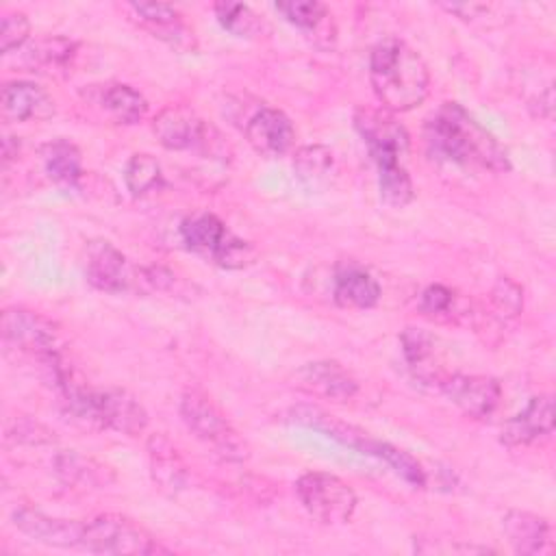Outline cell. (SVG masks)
Segmentation results:
<instances>
[{"mask_svg":"<svg viewBox=\"0 0 556 556\" xmlns=\"http://www.w3.org/2000/svg\"><path fill=\"white\" fill-rule=\"evenodd\" d=\"M41 161L52 182L61 187H76L83 176L80 150L67 139H54L41 148Z\"/></svg>","mask_w":556,"mask_h":556,"instance_id":"cb8c5ba5","label":"cell"},{"mask_svg":"<svg viewBox=\"0 0 556 556\" xmlns=\"http://www.w3.org/2000/svg\"><path fill=\"white\" fill-rule=\"evenodd\" d=\"M439 389L467 417H476V419L489 417L502 400V387L491 376L454 374L443 378Z\"/></svg>","mask_w":556,"mask_h":556,"instance_id":"30bf717a","label":"cell"},{"mask_svg":"<svg viewBox=\"0 0 556 556\" xmlns=\"http://www.w3.org/2000/svg\"><path fill=\"white\" fill-rule=\"evenodd\" d=\"M180 237L187 243L189 250L211 256V261L215 263V258L219 256V252L228 245V241L235 237L226 224L213 215V213H195L187 219H182L180 224Z\"/></svg>","mask_w":556,"mask_h":556,"instance_id":"ffe728a7","label":"cell"},{"mask_svg":"<svg viewBox=\"0 0 556 556\" xmlns=\"http://www.w3.org/2000/svg\"><path fill=\"white\" fill-rule=\"evenodd\" d=\"M124 182L132 198H141L163 187L161 163L152 154H132L124 167Z\"/></svg>","mask_w":556,"mask_h":556,"instance_id":"f546056e","label":"cell"},{"mask_svg":"<svg viewBox=\"0 0 556 556\" xmlns=\"http://www.w3.org/2000/svg\"><path fill=\"white\" fill-rule=\"evenodd\" d=\"M354 126L363 137L378 174L406 167L408 156V132L395 119V113L387 109L361 106L354 113Z\"/></svg>","mask_w":556,"mask_h":556,"instance_id":"5b68a950","label":"cell"},{"mask_svg":"<svg viewBox=\"0 0 556 556\" xmlns=\"http://www.w3.org/2000/svg\"><path fill=\"white\" fill-rule=\"evenodd\" d=\"M96 417L98 430H115L126 437H139L148 428L146 408L124 389H98Z\"/></svg>","mask_w":556,"mask_h":556,"instance_id":"8fae6325","label":"cell"},{"mask_svg":"<svg viewBox=\"0 0 556 556\" xmlns=\"http://www.w3.org/2000/svg\"><path fill=\"white\" fill-rule=\"evenodd\" d=\"M100 102L117 124L126 126L141 122L148 113V100L137 89L124 83L106 85L100 96Z\"/></svg>","mask_w":556,"mask_h":556,"instance_id":"4316f807","label":"cell"},{"mask_svg":"<svg viewBox=\"0 0 556 556\" xmlns=\"http://www.w3.org/2000/svg\"><path fill=\"white\" fill-rule=\"evenodd\" d=\"M54 473L65 482L83 489H104L115 482V471L80 452H59L54 456Z\"/></svg>","mask_w":556,"mask_h":556,"instance_id":"44dd1931","label":"cell"},{"mask_svg":"<svg viewBox=\"0 0 556 556\" xmlns=\"http://www.w3.org/2000/svg\"><path fill=\"white\" fill-rule=\"evenodd\" d=\"M534 102H536V104H532L534 115L541 117V119H552V115H554V89H552V85H547Z\"/></svg>","mask_w":556,"mask_h":556,"instance_id":"f35d334b","label":"cell"},{"mask_svg":"<svg viewBox=\"0 0 556 556\" xmlns=\"http://www.w3.org/2000/svg\"><path fill=\"white\" fill-rule=\"evenodd\" d=\"M363 454H369V456H376V458L384 460L402 480H406L415 489H424L428 484L426 469L406 450H400V447H395L387 441H378V439L369 437L365 447H363Z\"/></svg>","mask_w":556,"mask_h":556,"instance_id":"484cf974","label":"cell"},{"mask_svg":"<svg viewBox=\"0 0 556 556\" xmlns=\"http://www.w3.org/2000/svg\"><path fill=\"white\" fill-rule=\"evenodd\" d=\"M369 83L380 109L406 113L430 91V72L417 50L397 37L380 39L369 54Z\"/></svg>","mask_w":556,"mask_h":556,"instance_id":"7a4b0ae2","label":"cell"},{"mask_svg":"<svg viewBox=\"0 0 556 556\" xmlns=\"http://www.w3.org/2000/svg\"><path fill=\"white\" fill-rule=\"evenodd\" d=\"M400 345H402V354L406 365L410 367V371L415 374V378L419 380H437V384H441L443 378L437 376L434 367L430 365L434 358V348H437V339L417 326H408L402 330L400 334Z\"/></svg>","mask_w":556,"mask_h":556,"instance_id":"d4e9b609","label":"cell"},{"mask_svg":"<svg viewBox=\"0 0 556 556\" xmlns=\"http://www.w3.org/2000/svg\"><path fill=\"white\" fill-rule=\"evenodd\" d=\"M0 109L9 122H43L54 115V100L35 83L13 80L2 87Z\"/></svg>","mask_w":556,"mask_h":556,"instance_id":"e0dca14e","label":"cell"},{"mask_svg":"<svg viewBox=\"0 0 556 556\" xmlns=\"http://www.w3.org/2000/svg\"><path fill=\"white\" fill-rule=\"evenodd\" d=\"M430 152L447 163L480 167L495 174L510 169L506 148L458 102H443L426 119Z\"/></svg>","mask_w":556,"mask_h":556,"instance_id":"6da1fadb","label":"cell"},{"mask_svg":"<svg viewBox=\"0 0 556 556\" xmlns=\"http://www.w3.org/2000/svg\"><path fill=\"white\" fill-rule=\"evenodd\" d=\"M334 302L343 308H374L380 300L378 280L358 265H343L334 274Z\"/></svg>","mask_w":556,"mask_h":556,"instance_id":"7402d4cb","label":"cell"},{"mask_svg":"<svg viewBox=\"0 0 556 556\" xmlns=\"http://www.w3.org/2000/svg\"><path fill=\"white\" fill-rule=\"evenodd\" d=\"M447 13H454L463 20H473L480 17V13H484L489 7L486 4H478V2H452V4H441Z\"/></svg>","mask_w":556,"mask_h":556,"instance_id":"74e56055","label":"cell"},{"mask_svg":"<svg viewBox=\"0 0 556 556\" xmlns=\"http://www.w3.org/2000/svg\"><path fill=\"white\" fill-rule=\"evenodd\" d=\"M295 384L306 393L332 400L348 402L356 395V378L343 369L337 361H315L306 363L295 371Z\"/></svg>","mask_w":556,"mask_h":556,"instance_id":"9a60e30c","label":"cell"},{"mask_svg":"<svg viewBox=\"0 0 556 556\" xmlns=\"http://www.w3.org/2000/svg\"><path fill=\"white\" fill-rule=\"evenodd\" d=\"M0 328L4 343L39 358L43 365L61 354V337L56 324L37 311L22 306L4 308Z\"/></svg>","mask_w":556,"mask_h":556,"instance_id":"52a82bcc","label":"cell"},{"mask_svg":"<svg viewBox=\"0 0 556 556\" xmlns=\"http://www.w3.org/2000/svg\"><path fill=\"white\" fill-rule=\"evenodd\" d=\"M78 43L67 37H46L30 48V59L39 67H65L74 54Z\"/></svg>","mask_w":556,"mask_h":556,"instance_id":"1f68e13d","label":"cell"},{"mask_svg":"<svg viewBox=\"0 0 556 556\" xmlns=\"http://www.w3.org/2000/svg\"><path fill=\"white\" fill-rule=\"evenodd\" d=\"M215 17L224 30H228L235 37L252 39L261 37L267 28V24L243 2H215L213 4Z\"/></svg>","mask_w":556,"mask_h":556,"instance_id":"f1b7e54d","label":"cell"},{"mask_svg":"<svg viewBox=\"0 0 556 556\" xmlns=\"http://www.w3.org/2000/svg\"><path fill=\"white\" fill-rule=\"evenodd\" d=\"M80 547L113 556H152L167 552L143 526L115 513H104L87 521Z\"/></svg>","mask_w":556,"mask_h":556,"instance_id":"277c9868","label":"cell"},{"mask_svg":"<svg viewBox=\"0 0 556 556\" xmlns=\"http://www.w3.org/2000/svg\"><path fill=\"white\" fill-rule=\"evenodd\" d=\"M554 430V400L552 395H534L526 408L508 419L500 432V441L508 447L528 445L543 437H549Z\"/></svg>","mask_w":556,"mask_h":556,"instance_id":"2e32d148","label":"cell"},{"mask_svg":"<svg viewBox=\"0 0 556 556\" xmlns=\"http://www.w3.org/2000/svg\"><path fill=\"white\" fill-rule=\"evenodd\" d=\"M15 528L28 539L50 547H80L85 523L76 519L50 517L30 506H17L13 510Z\"/></svg>","mask_w":556,"mask_h":556,"instance_id":"4fadbf2b","label":"cell"},{"mask_svg":"<svg viewBox=\"0 0 556 556\" xmlns=\"http://www.w3.org/2000/svg\"><path fill=\"white\" fill-rule=\"evenodd\" d=\"M332 167H334L332 150L319 143L302 146L293 159V172L298 180L311 191L319 189L330 178Z\"/></svg>","mask_w":556,"mask_h":556,"instance_id":"83f0119b","label":"cell"},{"mask_svg":"<svg viewBox=\"0 0 556 556\" xmlns=\"http://www.w3.org/2000/svg\"><path fill=\"white\" fill-rule=\"evenodd\" d=\"M85 278L106 293H122L137 280L128 258L104 239H93L85 248Z\"/></svg>","mask_w":556,"mask_h":556,"instance_id":"9c48e42d","label":"cell"},{"mask_svg":"<svg viewBox=\"0 0 556 556\" xmlns=\"http://www.w3.org/2000/svg\"><path fill=\"white\" fill-rule=\"evenodd\" d=\"M148 458L150 476L159 491L174 495L187 484V465L180 458L174 443L163 434H152L148 439Z\"/></svg>","mask_w":556,"mask_h":556,"instance_id":"d6986e66","label":"cell"},{"mask_svg":"<svg viewBox=\"0 0 556 556\" xmlns=\"http://www.w3.org/2000/svg\"><path fill=\"white\" fill-rule=\"evenodd\" d=\"M452 304H454V291L447 289L445 285H430L421 291V298H419L421 313L432 317L450 313Z\"/></svg>","mask_w":556,"mask_h":556,"instance_id":"d590c367","label":"cell"},{"mask_svg":"<svg viewBox=\"0 0 556 556\" xmlns=\"http://www.w3.org/2000/svg\"><path fill=\"white\" fill-rule=\"evenodd\" d=\"M274 7H276V11H280L285 15L287 22H291L304 30L317 28L324 22V17L328 15L326 4H321L317 0H287V2H276Z\"/></svg>","mask_w":556,"mask_h":556,"instance_id":"d6a6232c","label":"cell"},{"mask_svg":"<svg viewBox=\"0 0 556 556\" xmlns=\"http://www.w3.org/2000/svg\"><path fill=\"white\" fill-rule=\"evenodd\" d=\"M152 130L159 143L167 150H202L211 152V146L219 135L206 126L189 106L172 104L165 106L152 122Z\"/></svg>","mask_w":556,"mask_h":556,"instance_id":"ba28073f","label":"cell"},{"mask_svg":"<svg viewBox=\"0 0 556 556\" xmlns=\"http://www.w3.org/2000/svg\"><path fill=\"white\" fill-rule=\"evenodd\" d=\"M128 11L152 37L176 50H195L193 30L185 24L176 7L167 2H130Z\"/></svg>","mask_w":556,"mask_h":556,"instance_id":"7c38bea8","label":"cell"},{"mask_svg":"<svg viewBox=\"0 0 556 556\" xmlns=\"http://www.w3.org/2000/svg\"><path fill=\"white\" fill-rule=\"evenodd\" d=\"M30 35V22L24 13L20 11H11L2 15V24H0V50L2 54H9L17 48H22L26 43Z\"/></svg>","mask_w":556,"mask_h":556,"instance_id":"e575fe53","label":"cell"},{"mask_svg":"<svg viewBox=\"0 0 556 556\" xmlns=\"http://www.w3.org/2000/svg\"><path fill=\"white\" fill-rule=\"evenodd\" d=\"M380 200L391 208H402L415 198V187L406 167L378 174Z\"/></svg>","mask_w":556,"mask_h":556,"instance_id":"4dcf8cb0","label":"cell"},{"mask_svg":"<svg viewBox=\"0 0 556 556\" xmlns=\"http://www.w3.org/2000/svg\"><path fill=\"white\" fill-rule=\"evenodd\" d=\"M245 139L256 154L274 159L289 152L295 139V128L282 111L261 106L245 122Z\"/></svg>","mask_w":556,"mask_h":556,"instance_id":"5bb4252c","label":"cell"},{"mask_svg":"<svg viewBox=\"0 0 556 556\" xmlns=\"http://www.w3.org/2000/svg\"><path fill=\"white\" fill-rule=\"evenodd\" d=\"M295 493L304 510L326 526L348 523L358 504L354 489L326 471L302 473L295 482Z\"/></svg>","mask_w":556,"mask_h":556,"instance_id":"8992f818","label":"cell"},{"mask_svg":"<svg viewBox=\"0 0 556 556\" xmlns=\"http://www.w3.org/2000/svg\"><path fill=\"white\" fill-rule=\"evenodd\" d=\"M491 304L502 319H513L523 308V291L515 280L500 276L491 289Z\"/></svg>","mask_w":556,"mask_h":556,"instance_id":"836d02e7","label":"cell"},{"mask_svg":"<svg viewBox=\"0 0 556 556\" xmlns=\"http://www.w3.org/2000/svg\"><path fill=\"white\" fill-rule=\"evenodd\" d=\"M9 439H15L20 443H30V445H41V443H52L54 441V432H50L43 424L22 417L15 424V430H7Z\"/></svg>","mask_w":556,"mask_h":556,"instance_id":"8d00e7d4","label":"cell"},{"mask_svg":"<svg viewBox=\"0 0 556 556\" xmlns=\"http://www.w3.org/2000/svg\"><path fill=\"white\" fill-rule=\"evenodd\" d=\"M287 421L304 426V428H311V430H317V432H324L326 437H330V439L339 441L341 445H348V447H352V450H356L361 454H363V447H365V443L369 439V434L363 432L361 428H356L352 424H345V421L337 419L334 415H330L324 408L313 406V404L293 406L287 413Z\"/></svg>","mask_w":556,"mask_h":556,"instance_id":"ac0fdd59","label":"cell"},{"mask_svg":"<svg viewBox=\"0 0 556 556\" xmlns=\"http://www.w3.org/2000/svg\"><path fill=\"white\" fill-rule=\"evenodd\" d=\"M17 154H20V139L13 137V135H4V139H2V161H4V165H9Z\"/></svg>","mask_w":556,"mask_h":556,"instance_id":"ab89813d","label":"cell"},{"mask_svg":"<svg viewBox=\"0 0 556 556\" xmlns=\"http://www.w3.org/2000/svg\"><path fill=\"white\" fill-rule=\"evenodd\" d=\"M180 417L193 437L222 460L243 463L250 458L248 441L232 428V424L204 391L191 387L182 393Z\"/></svg>","mask_w":556,"mask_h":556,"instance_id":"3957f363","label":"cell"},{"mask_svg":"<svg viewBox=\"0 0 556 556\" xmlns=\"http://www.w3.org/2000/svg\"><path fill=\"white\" fill-rule=\"evenodd\" d=\"M502 526L517 554H541L549 543V523L534 513L508 510Z\"/></svg>","mask_w":556,"mask_h":556,"instance_id":"603a6c76","label":"cell"}]
</instances>
